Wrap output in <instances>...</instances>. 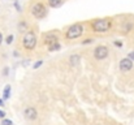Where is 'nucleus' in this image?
I'll list each match as a JSON object with an SVG mask.
<instances>
[{"mask_svg": "<svg viewBox=\"0 0 134 125\" xmlns=\"http://www.w3.org/2000/svg\"><path fill=\"white\" fill-rule=\"evenodd\" d=\"M43 42H44V44L49 46V44H53V43L59 42V38L53 33H47V34H44V37H43Z\"/></svg>", "mask_w": 134, "mask_h": 125, "instance_id": "obj_8", "label": "nucleus"}, {"mask_svg": "<svg viewBox=\"0 0 134 125\" xmlns=\"http://www.w3.org/2000/svg\"><path fill=\"white\" fill-rule=\"evenodd\" d=\"M91 42H92V39H86V41H83L82 43H83V44H89V43H91Z\"/></svg>", "mask_w": 134, "mask_h": 125, "instance_id": "obj_18", "label": "nucleus"}, {"mask_svg": "<svg viewBox=\"0 0 134 125\" xmlns=\"http://www.w3.org/2000/svg\"><path fill=\"white\" fill-rule=\"evenodd\" d=\"M42 64H43V61H42V60H39V61H37V64H35V65H34V68H35V69H37V68H39V67H41V65H42Z\"/></svg>", "mask_w": 134, "mask_h": 125, "instance_id": "obj_15", "label": "nucleus"}, {"mask_svg": "<svg viewBox=\"0 0 134 125\" xmlns=\"http://www.w3.org/2000/svg\"><path fill=\"white\" fill-rule=\"evenodd\" d=\"M57 50H60V44H59V42H56V43L48 46V51H49V52H52V51H57Z\"/></svg>", "mask_w": 134, "mask_h": 125, "instance_id": "obj_10", "label": "nucleus"}, {"mask_svg": "<svg viewBox=\"0 0 134 125\" xmlns=\"http://www.w3.org/2000/svg\"><path fill=\"white\" fill-rule=\"evenodd\" d=\"M108 48L105 47V46H98L95 50H94V56H95V59H98V60H103V59H105L107 56H108Z\"/></svg>", "mask_w": 134, "mask_h": 125, "instance_id": "obj_5", "label": "nucleus"}, {"mask_svg": "<svg viewBox=\"0 0 134 125\" xmlns=\"http://www.w3.org/2000/svg\"><path fill=\"white\" fill-rule=\"evenodd\" d=\"M5 42H7L8 44H10V43L13 42V35H8V37H7V39H5Z\"/></svg>", "mask_w": 134, "mask_h": 125, "instance_id": "obj_14", "label": "nucleus"}, {"mask_svg": "<svg viewBox=\"0 0 134 125\" xmlns=\"http://www.w3.org/2000/svg\"><path fill=\"white\" fill-rule=\"evenodd\" d=\"M5 117V112L4 111H0V119H4Z\"/></svg>", "mask_w": 134, "mask_h": 125, "instance_id": "obj_17", "label": "nucleus"}, {"mask_svg": "<svg viewBox=\"0 0 134 125\" xmlns=\"http://www.w3.org/2000/svg\"><path fill=\"white\" fill-rule=\"evenodd\" d=\"M3 104H4V102H3V99L0 98V106H3Z\"/></svg>", "mask_w": 134, "mask_h": 125, "instance_id": "obj_21", "label": "nucleus"}, {"mask_svg": "<svg viewBox=\"0 0 134 125\" xmlns=\"http://www.w3.org/2000/svg\"><path fill=\"white\" fill-rule=\"evenodd\" d=\"M24 116H25V119L33 121V120H35V119L38 117V112H37L35 108H33V107H27V108L24 111Z\"/></svg>", "mask_w": 134, "mask_h": 125, "instance_id": "obj_6", "label": "nucleus"}, {"mask_svg": "<svg viewBox=\"0 0 134 125\" xmlns=\"http://www.w3.org/2000/svg\"><path fill=\"white\" fill-rule=\"evenodd\" d=\"M1 42H3V34L0 33V44H1Z\"/></svg>", "mask_w": 134, "mask_h": 125, "instance_id": "obj_20", "label": "nucleus"}, {"mask_svg": "<svg viewBox=\"0 0 134 125\" xmlns=\"http://www.w3.org/2000/svg\"><path fill=\"white\" fill-rule=\"evenodd\" d=\"M91 26H92L94 31H96V33H105V31H108L111 29V21L109 20H105V18H103V20H95Z\"/></svg>", "mask_w": 134, "mask_h": 125, "instance_id": "obj_1", "label": "nucleus"}, {"mask_svg": "<svg viewBox=\"0 0 134 125\" xmlns=\"http://www.w3.org/2000/svg\"><path fill=\"white\" fill-rule=\"evenodd\" d=\"M61 3H63V0H48V4H49V7H52V8L59 7Z\"/></svg>", "mask_w": 134, "mask_h": 125, "instance_id": "obj_11", "label": "nucleus"}, {"mask_svg": "<svg viewBox=\"0 0 134 125\" xmlns=\"http://www.w3.org/2000/svg\"><path fill=\"white\" fill-rule=\"evenodd\" d=\"M1 125H13V123H12V120H3Z\"/></svg>", "mask_w": 134, "mask_h": 125, "instance_id": "obj_13", "label": "nucleus"}, {"mask_svg": "<svg viewBox=\"0 0 134 125\" xmlns=\"http://www.w3.org/2000/svg\"><path fill=\"white\" fill-rule=\"evenodd\" d=\"M31 13H33V16H34V17H37V18H43V17L46 16L44 4H42V3H37V4L33 7Z\"/></svg>", "mask_w": 134, "mask_h": 125, "instance_id": "obj_4", "label": "nucleus"}, {"mask_svg": "<svg viewBox=\"0 0 134 125\" xmlns=\"http://www.w3.org/2000/svg\"><path fill=\"white\" fill-rule=\"evenodd\" d=\"M115 44H116V46H119V47H121V46H122L120 42H115Z\"/></svg>", "mask_w": 134, "mask_h": 125, "instance_id": "obj_19", "label": "nucleus"}, {"mask_svg": "<svg viewBox=\"0 0 134 125\" xmlns=\"http://www.w3.org/2000/svg\"><path fill=\"white\" fill-rule=\"evenodd\" d=\"M22 44H24V47H25L26 50H29V51L34 50V48L37 47V35H35V33H34V31H27V33L25 34L24 39H22Z\"/></svg>", "mask_w": 134, "mask_h": 125, "instance_id": "obj_2", "label": "nucleus"}, {"mask_svg": "<svg viewBox=\"0 0 134 125\" xmlns=\"http://www.w3.org/2000/svg\"><path fill=\"white\" fill-rule=\"evenodd\" d=\"M82 33H83V26L81 24H74V25H72L66 30V34L65 35H66L68 39H76V38L81 37Z\"/></svg>", "mask_w": 134, "mask_h": 125, "instance_id": "obj_3", "label": "nucleus"}, {"mask_svg": "<svg viewBox=\"0 0 134 125\" xmlns=\"http://www.w3.org/2000/svg\"><path fill=\"white\" fill-rule=\"evenodd\" d=\"M80 60H81L80 55H72V56L69 57V61H70L72 65H77V64L80 63Z\"/></svg>", "mask_w": 134, "mask_h": 125, "instance_id": "obj_9", "label": "nucleus"}, {"mask_svg": "<svg viewBox=\"0 0 134 125\" xmlns=\"http://www.w3.org/2000/svg\"><path fill=\"white\" fill-rule=\"evenodd\" d=\"M129 59H132V60L134 61V51H132V52L129 53Z\"/></svg>", "mask_w": 134, "mask_h": 125, "instance_id": "obj_16", "label": "nucleus"}, {"mask_svg": "<svg viewBox=\"0 0 134 125\" xmlns=\"http://www.w3.org/2000/svg\"><path fill=\"white\" fill-rule=\"evenodd\" d=\"M9 90H10V86H7L5 90H4V98H5V99L9 96Z\"/></svg>", "mask_w": 134, "mask_h": 125, "instance_id": "obj_12", "label": "nucleus"}, {"mask_svg": "<svg viewBox=\"0 0 134 125\" xmlns=\"http://www.w3.org/2000/svg\"><path fill=\"white\" fill-rule=\"evenodd\" d=\"M132 68H133V60H132V59L125 57V59H122V60L120 61V69H121L122 72H128V70H130Z\"/></svg>", "mask_w": 134, "mask_h": 125, "instance_id": "obj_7", "label": "nucleus"}]
</instances>
